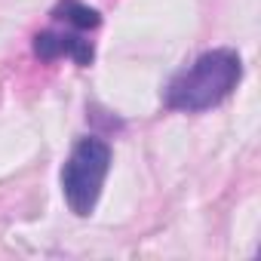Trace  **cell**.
Returning a JSON list of instances; mask_svg holds the SVG:
<instances>
[{
    "instance_id": "obj_1",
    "label": "cell",
    "mask_w": 261,
    "mask_h": 261,
    "mask_svg": "<svg viewBox=\"0 0 261 261\" xmlns=\"http://www.w3.org/2000/svg\"><path fill=\"white\" fill-rule=\"evenodd\" d=\"M243 80V59L237 49H209L181 68L166 86V108L181 114H200L218 108Z\"/></svg>"
},
{
    "instance_id": "obj_3",
    "label": "cell",
    "mask_w": 261,
    "mask_h": 261,
    "mask_svg": "<svg viewBox=\"0 0 261 261\" xmlns=\"http://www.w3.org/2000/svg\"><path fill=\"white\" fill-rule=\"evenodd\" d=\"M34 56L43 59V62H56V59H74L77 65H92L95 59V49H92V40L83 37V31H40L34 37Z\"/></svg>"
},
{
    "instance_id": "obj_4",
    "label": "cell",
    "mask_w": 261,
    "mask_h": 261,
    "mask_svg": "<svg viewBox=\"0 0 261 261\" xmlns=\"http://www.w3.org/2000/svg\"><path fill=\"white\" fill-rule=\"evenodd\" d=\"M53 22H62L71 31H83L86 34V31H95L101 25V16H98V10L80 4V0H59V4L53 7Z\"/></svg>"
},
{
    "instance_id": "obj_2",
    "label": "cell",
    "mask_w": 261,
    "mask_h": 261,
    "mask_svg": "<svg viewBox=\"0 0 261 261\" xmlns=\"http://www.w3.org/2000/svg\"><path fill=\"white\" fill-rule=\"evenodd\" d=\"M111 169V145L98 136H86L74 145L71 157L62 166V194L74 215H92L101 185Z\"/></svg>"
}]
</instances>
